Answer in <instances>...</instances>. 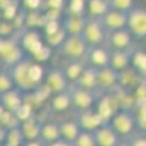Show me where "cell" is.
Masks as SVG:
<instances>
[{"mask_svg": "<svg viewBox=\"0 0 146 146\" xmlns=\"http://www.w3.org/2000/svg\"><path fill=\"white\" fill-rule=\"evenodd\" d=\"M25 57V51L22 50L19 40L13 36H9V38L0 36V63L6 67V70L12 69Z\"/></svg>", "mask_w": 146, "mask_h": 146, "instance_id": "6da1fadb", "label": "cell"}, {"mask_svg": "<svg viewBox=\"0 0 146 146\" xmlns=\"http://www.w3.org/2000/svg\"><path fill=\"white\" fill-rule=\"evenodd\" d=\"M88 50L89 45L83 41L80 35H67L64 42L57 48L58 54L66 57L67 60H85Z\"/></svg>", "mask_w": 146, "mask_h": 146, "instance_id": "7a4b0ae2", "label": "cell"}, {"mask_svg": "<svg viewBox=\"0 0 146 146\" xmlns=\"http://www.w3.org/2000/svg\"><path fill=\"white\" fill-rule=\"evenodd\" d=\"M94 110L96 111L101 117V120L104 123H110L111 118L120 111V101L117 98L115 92H107V94H101L98 98H96V102L94 105Z\"/></svg>", "mask_w": 146, "mask_h": 146, "instance_id": "3957f363", "label": "cell"}, {"mask_svg": "<svg viewBox=\"0 0 146 146\" xmlns=\"http://www.w3.org/2000/svg\"><path fill=\"white\" fill-rule=\"evenodd\" d=\"M80 36L89 47H98L102 45L107 40V29L104 28L101 19L88 18Z\"/></svg>", "mask_w": 146, "mask_h": 146, "instance_id": "277c9868", "label": "cell"}, {"mask_svg": "<svg viewBox=\"0 0 146 146\" xmlns=\"http://www.w3.org/2000/svg\"><path fill=\"white\" fill-rule=\"evenodd\" d=\"M29 63H31V58L25 57L23 60H21L18 64H15L12 69H9L10 76H12V79H13V82H15V86L21 92H32V91L36 89V86L29 79V73H28Z\"/></svg>", "mask_w": 146, "mask_h": 146, "instance_id": "5b68a950", "label": "cell"}, {"mask_svg": "<svg viewBox=\"0 0 146 146\" xmlns=\"http://www.w3.org/2000/svg\"><path fill=\"white\" fill-rule=\"evenodd\" d=\"M69 94L72 98V107L79 111H86V110L94 108L95 102H96V94L88 89H83L75 83L69 85Z\"/></svg>", "mask_w": 146, "mask_h": 146, "instance_id": "8992f818", "label": "cell"}, {"mask_svg": "<svg viewBox=\"0 0 146 146\" xmlns=\"http://www.w3.org/2000/svg\"><path fill=\"white\" fill-rule=\"evenodd\" d=\"M111 127L115 130L118 136L130 137L133 131L136 129V115L133 111H126V110H120V111L111 118L110 121Z\"/></svg>", "mask_w": 146, "mask_h": 146, "instance_id": "52a82bcc", "label": "cell"}, {"mask_svg": "<svg viewBox=\"0 0 146 146\" xmlns=\"http://www.w3.org/2000/svg\"><path fill=\"white\" fill-rule=\"evenodd\" d=\"M127 29L135 38H146V9L135 6L129 12Z\"/></svg>", "mask_w": 146, "mask_h": 146, "instance_id": "ba28073f", "label": "cell"}, {"mask_svg": "<svg viewBox=\"0 0 146 146\" xmlns=\"http://www.w3.org/2000/svg\"><path fill=\"white\" fill-rule=\"evenodd\" d=\"M133 38L131 32L124 28V29H118V31H111L107 32V40L108 45L111 50H123V51H130L135 50L133 48Z\"/></svg>", "mask_w": 146, "mask_h": 146, "instance_id": "9c48e42d", "label": "cell"}, {"mask_svg": "<svg viewBox=\"0 0 146 146\" xmlns=\"http://www.w3.org/2000/svg\"><path fill=\"white\" fill-rule=\"evenodd\" d=\"M19 44L23 51L34 57L45 45V41L41 36V34L38 32V29H27L19 38Z\"/></svg>", "mask_w": 146, "mask_h": 146, "instance_id": "30bf717a", "label": "cell"}, {"mask_svg": "<svg viewBox=\"0 0 146 146\" xmlns=\"http://www.w3.org/2000/svg\"><path fill=\"white\" fill-rule=\"evenodd\" d=\"M98 91L100 94L114 92L118 88V72L111 69L110 66L98 69Z\"/></svg>", "mask_w": 146, "mask_h": 146, "instance_id": "8fae6325", "label": "cell"}, {"mask_svg": "<svg viewBox=\"0 0 146 146\" xmlns=\"http://www.w3.org/2000/svg\"><path fill=\"white\" fill-rule=\"evenodd\" d=\"M44 85L51 91V94H60V92H66L69 89V80L66 79L63 70H51L45 75Z\"/></svg>", "mask_w": 146, "mask_h": 146, "instance_id": "7c38bea8", "label": "cell"}, {"mask_svg": "<svg viewBox=\"0 0 146 146\" xmlns=\"http://www.w3.org/2000/svg\"><path fill=\"white\" fill-rule=\"evenodd\" d=\"M101 21H102V25L107 29V32L127 28V13L126 12L110 9L107 12V15L104 18H101Z\"/></svg>", "mask_w": 146, "mask_h": 146, "instance_id": "4fadbf2b", "label": "cell"}, {"mask_svg": "<svg viewBox=\"0 0 146 146\" xmlns=\"http://www.w3.org/2000/svg\"><path fill=\"white\" fill-rule=\"evenodd\" d=\"M145 78L135 69V67H129L123 72H118V88L126 89V91H135L139 85L142 83Z\"/></svg>", "mask_w": 146, "mask_h": 146, "instance_id": "5bb4252c", "label": "cell"}, {"mask_svg": "<svg viewBox=\"0 0 146 146\" xmlns=\"http://www.w3.org/2000/svg\"><path fill=\"white\" fill-rule=\"evenodd\" d=\"M85 60H86L88 66H92V67H96V69L107 67V66H110V50H107L102 45L89 47Z\"/></svg>", "mask_w": 146, "mask_h": 146, "instance_id": "9a60e30c", "label": "cell"}, {"mask_svg": "<svg viewBox=\"0 0 146 146\" xmlns=\"http://www.w3.org/2000/svg\"><path fill=\"white\" fill-rule=\"evenodd\" d=\"M94 136L96 140V146H117L120 143V136L110 123H105L98 127L94 131Z\"/></svg>", "mask_w": 146, "mask_h": 146, "instance_id": "2e32d148", "label": "cell"}, {"mask_svg": "<svg viewBox=\"0 0 146 146\" xmlns=\"http://www.w3.org/2000/svg\"><path fill=\"white\" fill-rule=\"evenodd\" d=\"M86 19H88L86 15H73L66 12L62 19L63 29L67 32V35H82Z\"/></svg>", "mask_w": 146, "mask_h": 146, "instance_id": "e0dca14e", "label": "cell"}, {"mask_svg": "<svg viewBox=\"0 0 146 146\" xmlns=\"http://www.w3.org/2000/svg\"><path fill=\"white\" fill-rule=\"evenodd\" d=\"M76 121H78V124L80 126V129L86 130V131H95L98 127L105 124L104 121L101 120V117L96 114V111L94 108L86 110V111H79Z\"/></svg>", "mask_w": 146, "mask_h": 146, "instance_id": "ac0fdd59", "label": "cell"}, {"mask_svg": "<svg viewBox=\"0 0 146 146\" xmlns=\"http://www.w3.org/2000/svg\"><path fill=\"white\" fill-rule=\"evenodd\" d=\"M135 50L123 51V50H110V67L115 72H123L131 66V56Z\"/></svg>", "mask_w": 146, "mask_h": 146, "instance_id": "d6986e66", "label": "cell"}, {"mask_svg": "<svg viewBox=\"0 0 146 146\" xmlns=\"http://www.w3.org/2000/svg\"><path fill=\"white\" fill-rule=\"evenodd\" d=\"M96 75H98V69L92 66H86L82 76L78 79V82H75V85L96 94L98 92V78H96Z\"/></svg>", "mask_w": 146, "mask_h": 146, "instance_id": "ffe728a7", "label": "cell"}, {"mask_svg": "<svg viewBox=\"0 0 146 146\" xmlns=\"http://www.w3.org/2000/svg\"><path fill=\"white\" fill-rule=\"evenodd\" d=\"M41 126L42 123L36 118V115H32L28 120L22 121L19 127L22 130V135L25 137V140H38L40 133H41Z\"/></svg>", "mask_w": 146, "mask_h": 146, "instance_id": "44dd1931", "label": "cell"}, {"mask_svg": "<svg viewBox=\"0 0 146 146\" xmlns=\"http://www.w3.org/2000/svg\"><path fill=\"white\" fill-rule=\"evenodd\" d=\"M23 101H25L23 100V95H22V92L18 88L12 89V91H9V92H6L3 95H0V104L3 105L5 110L12 111V113H15L16 110L23 104Z\"/></svg>", "mask_w": 146, "mask_h": 146, "instance_id": "7402d4cb", "label": "cell"}, {"mask_svg": "<svg viewBox=\"0 0 146 146\" xmlns=\"http://www.w3.org/2000/svg\"><path fill=\"white\" fill-rule=\"evenodd\" d=\"M86 66L88 64L85 60H67V63L64 64V67L62 70L64 73L66 79L69 80V83H75L82 76V73L86 69Z\"/></svg>", "mask_w": 146, "mask_h": 146, "instance_id": "603a6c76", "label": "cell"}, {"mask_svg": "<svg viewBox=\"0 0 146 146\" xmlns=\"http://www.w3.org/2000/svg\"><path fill=\"white\" fill-rule=\"evenodd\" d=\"M58 127H60V137L64 139L66 142H70L72 145L76 140V137L79 136V133L82 131V129L78 124L76 120L62 121V123H58Z\"/></svg>", "mask_w": 146, "mask_h": 146, "instance_id": "cb8c5ba5", "label": "cell"}, {"mask_svg": "<svg viewBox=\"0 0 146 146\" xmlns=\"http://www.w3.org/2000/svg\"><path fill=\"white\" fill-rule=\"evenodd\" d=\"M110 10L108 0H86V16L101 19Z\"/></svg>", "mask_w": 146, "mask_h": 146, "instance_id": "d4e9b609", "label": "cell"}, {"mask_svg": "<svg viewBox=\"0 0 146 146\" xmlns=\"http://www.w3.org/2000/svg\"><path fill=\"white\" fill-rule=\"evenodd\" d=\"M60 137V127L58 123H53V121H47V123H42L41 126V133H40V140L44 145L53 143Z\"/></svg>", "mask_w": 146, "mask_h": 146, "instance_id": "484cf974", "label": "cell"}, {"mask_svg": "<svg viewBox=\"0 0 146 146\" xmlns=\"http://www.w3.org/2000/svg\"><path fill=\"white\" fill-rule=\"evenodd\" d=\"M50 107L56 113H64L66 110L72 107V98L69 91L60 92V94H53L50 98Z\"/></svg>", "mask_w": 146, "mask_h": 146, "instance_id": "4316f807", "label": "cell"}, {"mask_svg": "<svg viewBox=\"0 0 146 146\" xmlns=\"http://www.w3.org/2000/svg\"><path fill=\"white\" fill-rule=\"evenodd\" d=\"M45 22H47V18L44 15V10L28 12L27 19H25V28L27 29H41L44 28Z\"/></svg>", "mask_w": 146, "mask_h": 146, "instance_id": "83f0119b", "label": "cell"}, {"mask_svg": "<svg viewBox=\"0 0 146 146\" xmlns=\"http://www.w3.org/2000/svg\"><path fill=\"white\" fill-rule=\"evenodd\" d=\"M28 73H29V79H31V82L35 85L36 88H38L41 83H44V79H45V70H44V67L41 66V63L35 62V60H31L29 67H28Z\"/></svg>", "mask_w": 146, "mask_h": 146, "instance_id": "f1b7e54d", "label": "cell"}, {"mask_svg": "<svg viewBox=\"0 0 146 146\" xmlns=\"http://www.w3.org/2000/svg\"><path fill=\"white\" fill-rule=\"evenodd\" d=\"M23 143H25V137L22 135L21 127H15V129L7 130L5 145H7V146H22Z\"/></svg>", "mask_w": 146, "mask_h": 146, "instance_id": "f546056e", "label": "cell"}, {"mask_svg": "<svg viewBox=\"0 0 146 146\" xmlns=\"http://www.w3.org/2000/svg\"><path fill=\"white\" fill-rule=\"evenodd\" d=\"M131 66L135 67L143 78H146V53L135 51L131 56Z\"/></svg>", "mask_w": 146, "mask_h": 146, "instance_id": "4dcf8cb0", "label": "cell"}, {"mask_svg": "<svg viewBox=\"0 0 146 146\" xmlns=\"http://www.w3.org/2000/svg\"><path fill=\"white\" fill-rule=\"evenodd\" d=\"M66 38H67V32L62 28L60 31H57V32H54V34H51V35L45 36L44 41H45V44L50 47V48H58L60 45L64 42Z\"/></svg>", "mask_w": 146, "mask_h": 146, "instance_id": "1f68e13d", "label": "cell"}, {"mask_svg": "<svg viewBox=\"0 0 146 146\" xmlns=\"http://www.w3.org/2000/svg\"><path fill=\"white\" fill-rule=\"evenodd\" d=\"M66 12L73 15H86V0H67Z\"/></svg>", "mask_w": 146, "mask_h": 146, "instance_id": "d6a6232c", "label": "cell"}, {"mask_svg": "<svg viewBox=\"0 0 146 146\" xmlns=\"http://www.w3.org/2000/svg\"><path fill=\"white\" fill-rule=\"evenodd\" d=\"M0 123H2V126L6 130H10V129H15V127L21 126V121L18 120L16 114L12 113V111H7V110H5V113L0 117Z\"/></svg>", "mask_w": 146, "mask_h": 146, "instance_id": "836d02e7", "label": "cell"}, {"mask_svg": "<svg viewBox=\"0 0 146 146\" xmlns=\"http://www.w3.org/2000/svg\"><path fill=\"white\" fill-rule=\"evenodd\" d=\"M133 113L136 115V127L142 133H146V104L136 105Z\"/></svg>", "mask_w": 146, "mask_h": 146, "instance_id": "e575fe53", "label": "cell"}, {"mask_svg": "<svg viewBox=\"0 0 146 146\" xmlns=\"http://www.w3.org/2000/svg\"><path fill=\"white\" fill-rule=\"evenodd\" d=\"M15 82L10 76V72L9 70H3L0 72V95H3L12 89H15Z\"/></svg>", "mask_w": 146, "mask_h": 146, "instance_id": "d590c367", "label": "cell"}, {"mask_svg": "<svg viewBox=\"0 0 146 146\" xmlns=\"http://www.w3.org/2000/svg\"><path fill=\"white\" fill-rule=\"evenodd\" d=\"M73 146H96V140L94 136V131L82 130L76 140L73 142Z\"/></svg>", "mask_w": 146, "mask_h": 146, "instance_id": "8d00e7d4", "label": "cell"}, {"mask_svg": "<svg viewBox=\"0 0 146 146\" xmlns=\"http://www.w3.org/2000/svg\"><path fill=\"white\" fill-rule=\"evenodd\" d=\"M19 10H21V3H19V0H12L10 5L6 6L3 10H2V15H3V21H9L12 22L19 13Z\"/></svg>", "mask_w": 146, "mask_h": 146, "instance_id": "74e56055", "label": "cell"}, {"mask_svg": "<svg viewBox=\"0 0 146 146\" xmlns=\"http://www.w3.org/2000/svg\"><path fill=\"white\" fill-rule=\"evenodd\" d=\"M110 9L113 10H120V12H129L135 7V0H108Z\"/></svg>", "mask_w": 146, "mask_h": 146, "instance_id": "f35d334b", "label": "cell"}, {"mask_svg": "<svg viewBox=\"0 0 146 146\" xmlns=\"http://www.w3.org/2000/svg\"><path fill=\"white\" fill-rule=\"evenodd\" d=\"M15 114H16V117H18V120L21 121V123H22V121H25V120H28L29 117L35 115L34 114V107L28 101H23V104L16 110Z\"/></svg>", "mask_w": 146, "mask_h": 146, "instance_id": "ab89813d", "label": "cell"}, {"mask_svg": "<svg viewBox=\"0 0 146 146\" xmlns=\"http://www.w3.org/2000/svg\"><path fill=\"white\" fill-rule=\"evenodd\" d=\"M21 7L27 12H35V10H44V0H19Z\"/></svg>", "mask_w": 146, "mask_h": 146, "instance_id": "60d3db41", "label": "cell"}, {"mask_svg": "<svg viewBox=\"0 0 146 146\" xmlns=\"http://www.w3.org/2000/svg\"><path fill=\"white\" fill-rule=\"evenodd\" d=\"M62 28H63L62 21H47L45 25H44V28H42V31H44L45 36H48V35H51V34L60 31Z\"/></svg>", "mask_w": 146, "mask_h": 146, "instance_id": "b9f144b4", "label": "cell"}, {"mask_svg": "<svg viewBox=\"0 0 146 146\" xmlns=\"http://www.w3.org/2000/svg\"><path fill=\"white\" fill-rule=\"evenodd\" d=\"M15 32V27L13 23L9 22V21H2L0 22V36H3V38H9L12 36Z\"/></svg>", "mask_w": 146, "mask_h": 146, "instance_id": "7bdbcfd3", "label": "cell"}, {"mask_svg": "<svg viewBox=\"0 0 146 146\" xmlns=\"http://www.w3.org/2000/svg\"><path fill=\"white\" fill-rule=\"evenodd\" d=\"M51 51H53V48H50V47L45 44V45L41 48V50L34 56L35 62H38V63H44V62H47V60L51 57Z\"/></svg>", "mask_w": 146, "mask_h": 146, "instance_id": "ee69618b", "label": "cell"}, {"mask_svg": "<svg viewBox=\"0 0 146 146\" xmlns=\"http://www.w3.org/2000/svg\"><path fill=\"white\" fill-rule=\"evenodd\" d=\"M67 0H44V10L45 9H63L66 10Z\"/></svg>", "mask_w": 146, "mask_h": 146, "instance_id": "f6af8a7d", "label": "cell"}, {"mask_svg": "<svg viewBox=\"0 0 146 146\" xmlns=\"http://www.w3.org/2000/svg\"><path fill=\"white\" fill-rule=\"evenodd\" d=\"M130 146H146V133H137V135H131L129 140Z\"/></svg>", "mask_w": 146, "mask_h": 146, "instance_id": "bcb514c9", "label": "cell"}, {"mask_svg": "<svg viewBox=\"0 0 146 146\" xmlns=\"http://www.w3.org/2000/svg\"><path fill=\"white\" fill-rule=\"evenodd\" d=\"M45 146H73L70 142H66L64 139H58V140H56V142H53V143H48V145H45Z\"/></svg>", "mask_w": 146, "mask_h": 146, "instance_id": "7dc6e473", "label": "cell"}, {"mask_svg": "<svg viewBox=\"0 0 146 146\" xmlns=\"http://www.w3.org/2000/svg\"><path fill=\"white\" fill-rule=\"evenodd\" d=\"M22 146H45V145L38 139V140H25V143Z\"/></svg>", "mask_w": 146, "mask_h": 146, "instance_id": "c3c4849f", "label": "cell"}, {"mask_svg": "<svg viewBox=\"0 0 146 146\" xmlns=\"http://www.w3.org/2000/svg\"><path fill=\"white\" fill-rule=\"evenodd\" d=\"M6 133H7V130L2 126V123H0V145L5 143V140H6Z\"/></svg>", "mask_w": 146, "mask_h": 146, "instance_id": "681fc988", "label": "cell"}, {"mask_svg": "<svg viewBox=\"0 0 146 146\" xmlns=\"http://www.w3.org/2000/svg\"><path fill=\"white\" fill-rule=\"evenodd\" d=\"M10 2H12V0H0V10H3L6 6H9Z\"/></svg>", "mask_w": 146, "mask_h": 146, "instance_id": "f907efd6", "label": "cell"}, {"mask_svg": "<svg viewBox=\"0 0 146 146\" xmlns=\"http://www.w3.org/2000/svg\"><path fill=\"white\" fill-rule=\"evenodd\" d=\"M117 146H130V143H129V140H123V142L120 140V143Z\"/></svg>", "mask_w": 146, "mask_h": 146, "instance_id": "816d5d0a", "label": "cell"}, {"mask_svg": "<svg viewBox=\"0 0 146 146\" xmlns=\"http://www.w3.org/2000/svg\"><path fill=\"white\" fill-rule=\"evenodd\" d=\"M5 113V108H3V105L2 104H0V117H2V114Z\"/></svg>", "mask_w": 146, "mask_h": 146, "instance_id": "f5cc1de1", "label": "cell"}, {"mask_svg": "<svg viewBox=\"0 0 146 146\" xmlns=\"http://www.w3.org/2000/svg\"><path fill=\"white\" fill-rule=\"evenodd\" d=\"M3 21V15H2V10H0V22Z\"/></svg>", "mask_w": 146, "mask_h": 146, "instance_id": "db71d44e", "label": "cell"}, {"mask_svg": "<svg viewBox=\"0 0 146 146\" xmlns=\"http://www.w3.org/2000/svg\"><path fill=\"white\" fill-rule=\"evenodd\" d=\"M0 146H7V145H5V143H3V145H0Z\"/></svg>", "mask_w": 146, "mask_h": 146, "instance_id": "11a10c76", "label": "cell"}]
</instances>
